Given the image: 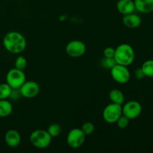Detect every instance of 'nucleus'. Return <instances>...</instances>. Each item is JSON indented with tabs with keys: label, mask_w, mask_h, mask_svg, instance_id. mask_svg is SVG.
<instances>
[{
	"label": "nucleus",
	"mask_w": 153,
	"mask_h": 153,
	"mask_svg": "<svg viewBox=\"0 0 153 153\" xmlns=\"http://www.w3.org/2000/svg\"><path fill=\"white\" fill-rule=\"evenodd\" d=\"M3 46L10 53L19 54L26 47V40L21 33L18 31H10L3 38Z\"/></svg>",
	"instance_id": "obj_1"
},
{
	"label": "nucleus",
	"mask_w": 153,
	"mask_h": 153,
	"mask_svg": "<svg viewBox=\"0 0 153 153\" xmlns=\"http://www.w3.org/2000/svg\"><path fill=\"white\" fill-rule=\"evenodd\" d=\"M114 58L117 64L128 67L134 60V49L128 43H122L115 49Z\"/></svg>",
	"instance_id": "obj_2"
},
{
	"label": "nucleus",
	"mask_w": 153,
	"mask_h": 153,
	"mask_svg": "<svg viewBox=\"0 0 153 153\" xmlns=\"http://www.w3.org/2000/svg\"><path fill=\"white\" fill-rule=\"evenodd\" d=\"M52 138L48 131L44 129L34 130L30 135L31 144L37 149L47 148L52 142Z\"/></svg>",
	"instance_id": "obj_3"
},
{
	"label": "nucleus",
	"mask_w": 153,
	"mask_h": 153,
	"mask_svg": "<svg viewBox=\"0 0 153 153\" xmlns=\"http://www.w3.org/2000/svg\"><path fill=\"white\" fill-rule=\"evenodd\" d=\"M26 81L23 70L16 68L10 69L6 75V83L13 90L19 89L24 82Z\"/></svg>",
	"instance_id": "obj_4"
},
{
	"label": "nucleus",
	"mask_w": 153,
	"mask_h": 153,
	"mask_svg": "<svg viewBox=\"0 0 153 153\" xmlns=\"http://www.w3.org/2000/svg\"><path fill=\"white\" fill-rule=\"evenodd\" d=\"M122 114V105L111 102L103 110L102 117L108 123H115Z\"/></svg>",
	"instance_id": "obj_5"
},
{
	"label": "nucleus",
	"mask_w": 153,
	"mask_h": 153,
	"mask_svg": "<svg viewBox=\"0 0 153 153\" xmlns=\"http://www.w3.org/2000/svg\"><path fill=\"white\" fill-rule=\"evenodd\" d=\"M85 135L81 128H74L70 130L67 136V143L72 149H78L85 143Z\"/></svg>",
	"instance_id": "obj_6"
},
{
	"label": "nucleus",
	"mask_w": 153,
	"mask_h": 153,
	"mask_svg": "<svg viewBox=\"0 0 153 153\" xmlns=\"http://www.w3.org/2000/svg\"><path fill=\"white\" fill-rule=\"evenodd\" d=\"M110 70L112 79L117 83L126 84L129 81L131 75L126 66L117 64Z\"/></svg>",
	"instance_id": "obj_7"
},
{
	"label": "nucleus",
	"mask_w": 153,
	"mask_h": 153,
	"mask_svg": "<svg viewBox=\"0 0 153 153\" xmlns=\"http://www.w3.org/2000/svg\"><path fill=\"white\" fill-rule=\"evenodd\" d=\"M123 115L129 120H134L138 117L142 112V106L140 102L135 100L127 102L122 106Z\"/></svg>",
	"instance_id": "obj_8"
},
{
	"label": "nucleus",
	"mask_w": 153,
	"mask_h": 153,
	"mask_svg": "<svg viewBox=\"0 0 153 153\" xmlns=\"http://www.w3.org/2000/svg\"><path fill=\"white\" fill-rule=\"evenodd\" d=\"M66 52L72 58H79L86 52V46L81 40H72L66 46Z\"/></svg>",
	"instance_id": "obj_9"
},
{
	"label": "nucleus",
	"mask_w": 153,
	"mask_h": 153,
	"mask_svg": "<svg viewBox=\"0 0 153 153\" xmlns=\"http://www.w3.org/2000/svg\"><path fill=\"white\" fill-rule=\"evenodd\" d=\"M40 86L34 81H25L23 85L19 88L20 95L25 98H33L40 93Z\"/></svg>",
	"instance_id": "obj_10"
},
{
	"label": "nucleus",
	"mask_w": 153,
	"mask_h": 153,
	"mask_svg": "<svg viewBox=\"0 0 153 153\" xmlns=\"http://www.w3.org/2000/svg\"><path fill=\"white\" fill-rule=\"evenodd\" d=\"M4 141L9 147H16L20 143V134L15 129H9L4 134Z\"/></svg>",
	"instance_id": "obj_11"
},
{
	"label": "nucleus",
	"mask_w": 153,
	"mask_h": 153,
	"mask_svg": "<svg viewBox=\"0 0 153 153\" xmlns=\"http://www.w3.org/2000/svg\"><path fill=\"white\" fill-rule=\"evenodd\" d=\"M141 18L137 14L134 13L124 15L123 17V23L125 26L129 28H136L141 24Z\"/></svg>",
	"instance_id": "obj_12"
},
{
	"label": "nucleus",
	"mask_w": 153,
	"mask_h": 153,
	"mask_svg": "<svg viewBox=\"0 0 153 153\" xmlns=\"http://www.w3.org/2000/svg\"><path fill=\"white\" fill-rule=\"evenodd\" d=\"M117 9L122 14L126 15L134 13L135 10L134 1L132 0H118L117 3Z\"/></svg>",
	"instance_id": "obj_13"
},
{
	"label": "nucleus",
	"mask_w": 153,
	"mask_h": 153,
	"mask_svg": "<svg viewBox=\"0 0 153 153\" xmlns=\"http://www.w3.org/2000/svg\"><path fill=\"white\" fill-rule=\"evenodd\" d=\"M135 10L142 13H149L153 11V0H134Z\"/></svg>",
	"instance_id": "obj_14"
},
{
	"label": "nucleus",
	"mask_w": 153,
	"mask_h": 153,
	"mask_svg": "<svg viewBox=\"0 0 153 153\" xmlns=\"http://www.w3.org/2000/svg\"><path fill=\"white\" fill-rule=\"evenodd\" d=\"M109 100L112 103L122 105L125 100V97L120 90L113 89L109 93Z\"/></svg>",
	"instance_id": "obj_15"
},
{
	"label": "nucleus",
	"mask_w": 153,
	"mask_h": 153,
	"mask_svg": "<svg viewBox=\"0 0 153 153\" xmlns=\"http://www.w3.org/2000/svg\"><path fill=\"white\" fill-rule=\"evenodd\" d=\"M13 111V106L7 100H0V117H6Z\"/></svg>",
	"instance_id": "obj_16"
},
{
	"label": "nucleus",
	"mask_w": 153,
	"mask_h": 153,
	"mask_svg": "<svg viewBox=\"0 0 153 153\" xmlns=\"http://www.w3.org/2000/svg\"><path fill=\"white\" fill-rule=\"evenodd\" d=\"M141 69L145 76L153 78V60H147L143 62Z\"/></svg>",
	"instance_id": "obj_17"
},
{
	"label": "nucleus",
	"mask_w": 153,
	"mask_h": 153,
	"mask_svg": "<svg viewBox=\"0 0 153 153\" xmlns=\"http://www.w3.org/2000/svg\"><path fill=\"white\" fill-rule=\"evenodd\" d=\"M12 89L7 83L0 84V100H7L10 97Z\"/></svg>",
	"instance_id": "obj_18"
},
{
	"label": "nucleus",
	"mask_w": 153,
	"mask_h": 153,
	"mask_svg": "<svg viewBox=\"0 0 153 153\" xmlns=\"http://www.w3.org/2000/svg\"><path fill=\"white\" fill-rule=\"evenodd\" d=\"M46 131H48L50 136L52 137H56L60 135L61 132V128L58 124L57 123H52L51 125L49 126L47 130Z\"/></svg>",
	"instance_id": "obj_19"
},
{
	"label": "nucleus",
	"mask_w": 153,
	"mask_h": 153,
	"mask_svg": "<svg viewBox=\"0 0 153 153\" xmlns=\"http://www.w3.org/2000/svg\"><path fill=\"white\" fill-rule=\"evenodd\" d=\"M116 64V61H115L114 58H106V57H104L100 61V65L103 68L108 69V70H111Z\"/></svg>",
	"instance_id": "obj_20"
},
{
	"label": "nucleus",
	"mask_w": 153,
	"mask_h": 153,
	"mask_svg": "<svg viewBox=\"0 0 153 153\" xmlns=\"http://www.w3.org/2000/svg\"><path fill=\"white\" fill-rule=\"evenodd\" d=\"M81 129L83 131L85 135H90L92 134L95 130V126L91 122H86L82 126Z\"/></svg>",
	"instance_id": "obj_21"
},
{
	"label": "nucleus",
	"mask_w": 153,
	"mask_h": 153,
	"mask_svg": "<svg viewBox=\"0 0 153 153\" xmlns=\"http://www.w3.org/2000/svg\"><path fill=\"white\" fill-rule=\"evenodd\" d=\"M14 65L15 68L20 70H23L27 66V60L25 59L24 56H19L18 58H16Z\"/></svg>",
	"instance_id": "obj_22"
},
{
	"label": "nucleus",
	"mask_w": 153,
	"mask_h": 153,
	"mask_svg": "<svg viewBox=\"0 0 153 153\" xmlns=\"http://www.w3.org/2000/svg\"><path fill=\"white\" fill-rule=\"evenodd\" d=\"M129 120H130L128 118H127L126 117L124 116V115H121L119 117V119L117 120V122L115 123H117V126L119 127L120 128H125L129 124Z\"/></svg>",
	"instance_id": "obj_23"
},
{
	"label": "nucleus",
	"mask_w": 153,
	"mask_h": 153,
	"mask_svg": "<svg viewBox=\"0 0 153 153\" xmlns=\"http://www.w3.org/2000/svg\"><path fill=\"white\" fill-rule=\"evenodd\" d=\"M114 52H115V49L112 47H107L104 49L103 51V55L104 57L106 58H114Z\"/></svg>",
	"instance_id": "obj_24"
},
{
	"label": "nucleus",
	"mask_w": 153,
	"mask_h": 153,
	"mask_svg": "<svg viewBox=\"0 0 153 153\" xmlns=\"http://www.w3.org/2000/svg\"><path fill=\"white\" fill-rule=\"evenodd\" d=\"M134 76H135V77L138 79H141L145 77V75L144 73H143V70H142L141 67H140V68H137V70L134 71Z\"/></svg>",
	"instance_id": "obj_25"
}]
</instances>
